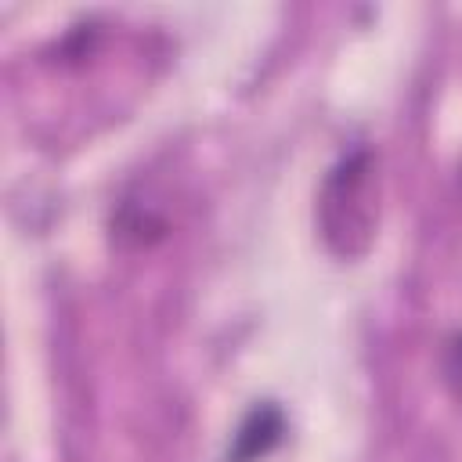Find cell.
<instances>
[{
    "mask_svg": "<svg viewBox=\"0 0 462 462\" xmlns=\"http://www.w3.org/2000/svg\"><path fill=\"white\" fill-rule=\"evenodd\" d=\"M278 433H282V415L274 408H256L235 437L231 462H256L260 455H267V448L278 440Z\"/></svg>",
    "mask_w": 462,
    "mask_h": 462,
    "instance_id": "6da1fadb",
    "label": "cell"
},
{
    "mask_svg": "<svg viewBox=\"0 0 462 462\" xmlns=\"http://www.w3.org/2000/svg\"><path fill=\"white\" fill-rule=\"evenodd\" d=\"M448 375L462 386V332L451 339V346H448Z\"/></svg>",
    "mask_w": 462,
    "mask_h": 462,
    "instance_id": "7a4b0ae2",
    "label": "cell"
}]
</instances>
